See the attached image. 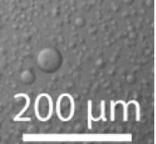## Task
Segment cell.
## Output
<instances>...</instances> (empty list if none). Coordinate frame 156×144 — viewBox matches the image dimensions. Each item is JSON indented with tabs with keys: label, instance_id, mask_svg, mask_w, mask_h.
<instances>
[{
	"label": "cell",
	"instance_id": "6da1fadb",
	"mask_svg": "<svg viewBox=\"0 0 156 144\" xmlns=\"http://www.w3.org/2000/svg\"><path fill=\"white\" fill-rule=\"evenodd\" d=\"M36 63L41 71L44 73H54L62 65V55L57 48H43L37 55Z\"/></svg>",
	"mask_w": 156,
	"mask_h": 144
},
{
	"label": "cell",
	"instance_id": "7a4b0ae2",
	"mask_svg": "<svg viewBox=\"0 0 156 144\" xmlns=\"http://www.w3.org/2000/svg\"><path fill=\"white\" fill-rule=\"evenodd\" d=\"M53 103L48 94H41L35 101V114L41 121L48 120L52 115Z\"/></svg>",
	"mask_w": 156,
	"mask_h": 144
},
{
	"label": "cell",
	"instance_id": "3957f363",
	"mask_svg": "<svg viewBox=\"0 0 156 144\" xmlns=\"http://www.w3.org/2000/svg\"><path fill=\"white\" fill-rule=\"evenodd\" d=\"M57 115L60 119L64 121L69 120L74 114V101L69 94L59 96L57 104Z\"/></svg>",
	"mask_w": 156,
	"mask_h": 144
},
{
	"label": "cell",
	"instance_id": "277c9868",
	"mask_svg": "<svg viewBox=\"0 0 156 144\" xmlns=\"http://www.w3.org/2000/svg\"><path fill=\"white\" fill-rule=\"evenodd\" d=\"M20 78H21V81L23 82L24 84L29 85V84H31V83L33 82V80H34V74H33L32 72L30 71V70H25V71L22 72Z\"/></svg>",
	"mask_w": 156,
	"mask_h": 144
}]
</instances>
